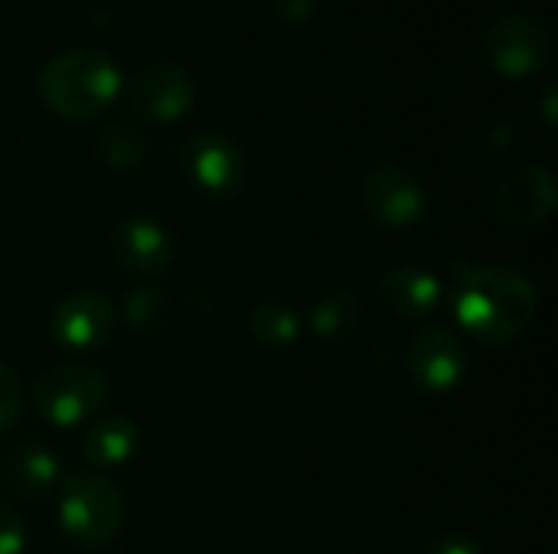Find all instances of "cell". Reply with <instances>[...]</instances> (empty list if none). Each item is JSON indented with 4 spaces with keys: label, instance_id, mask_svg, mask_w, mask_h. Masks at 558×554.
Wrapping results in <instances>:
<instances>
[{
    "label": "cell",
    "instance_id": "1",
    "mask_svg": "<svg viewBox=\"0 0 558 554\" xmlns=\"http://www.w3.org/2000/svg\"><path fill=\"white\" fill-rule=\"evenodd\" d=\"M539 307L536 284L517 268L458 264L451 287V310L458 323L481 343L520 340Z\"/></svg>",
    "mask_w": 558,
    "mask_h": 554
},
{
    "label": "cell",
    "instance_id": "2",
    "mask_svg": "<svg viewBox=\"0 0 558 554\" xmlns=\"http://www.w3.org/2000/svg\"><path fill=\"white\" fill-rule=\"evenodd\" d=\"M36 91L43 104L69 121H88L108 111L121 91L118 65L98 49H65L46 62Z\"/></svg>",
    "mask_w": 558,
    "mask_h": 554
},
{
    "label": "cell",
    "instance_id": "3",
    "mask_svg": "<svg viewBox=\"0 0 558 554\" xmlns=\"http://www.w3.org/2000/svg\"><path fill=\"white\" fill-rule=\"evenodd\" d=\"M128 516L124 493L105 473H72L59 490V526L82 549H105Z\"/></svg>",
    "mask_w": 558,
    "mask_h": 554
},
{
    "label": "cell",
    "instance_id": "4",
    "mask_svg": "<svg viewBox=\"0 0 558 554\" xmlns=\"http://www.w3.org/2000/svg\"><path fill=\"white\" fill-rule=\"evenodd\" d=\"M108 379L88 366H52L36 379V411L56 428L92 421L108 405Z\"/></svg>",
    "mask_w": 558,
    "mask_h": 554
},
{
    "label": "cell",
    "instance_id": "5",
    "mask_svg": "<svg viewBox=\"0 0 558 554\" xmlns=\"http://www.w3.org/2000/svg\"><path fill=\"white\" fill-rule=\"evenodd\" d=\"M484 49L494 69L507 78L539 75L553 59V36L526 13H504L484 33Z\"/></svg>",
    "mask_w": 558,
    "mask_h": 554
},
{
    "label": "cell",
    "instance_id": "6",
    "mask_svg": "<svg viewBox=\"0 0 558 554\" xmlns=\"http://www.w3.org/2000/svg\"><path fill=\"white\" fill-rule=\"evenodd\" d=\"M490 202L500 222H510L517 229L543 225L556 212V176L546 167H513L497 180Z\"/></svg>",
    "mask_w": 558,
    "mask_h": 554
},
{
    "label": "cell",
    "instance_id": "7",
    "mask_svg": "<svg viewBox=\"0 0 558 554\" xmlns=\"http://www.w3.org/2000/svg\"><path fill=\"white\" fill-rule=\"evenodd\" d=\"M360 199H363V209L369 212V219L386 229H405V225L418 222L428 206L422 183L396 163L373 167L363 176Z\"/></svg>",
    "mask_w": 558,
    "mask_h": 554
},
{
    "label": "cell",
    "instance_id": "8",
    "mask_svg": "<svg viewBox=\"0 0 558 554\" xmlns=\"http://www.w3.org/2000/svg\"><path fill=\"white\" fill-rule=\"evenodd\" d=\"M405 369H409L412 382L422 392L445 395V392H451V389H458L464 382L468 349H464L458 333H451L445 327H428L409 343Z\"/></svg>",
    "mask_w": 558,
    "mask_h": 554
},
{
    "label": "cell",
    "instance_id": "9",
    "mask_svg": "<svg viewBox=\"0 0 558 554\" xmlns=\"http://www.w3.org/2000/svg\"><path fill=\"white\" fill-rule=\"evenodd\" d=\"M183 163H186L190 180L203 193L219 196V199L235 196L242 189V183H245V153H242V147L232 137L216 134V131L196 134L186 144Z\"/></svg>",
    "mask_w": 558,
    "mask_h": 554
},
{
    "label": "cell",
    "instance_id": "10",
    "mask_svg": "<svg viewBox=\"0 0 558 554\" xmlns=\"http://www.w3.org/2000/svg\"><path fill=\"white\" fill-rule=\"evenodd\" d=\"M114 304L95 291H75L59 300L49 320V333L65 349H95L114 333Z\"/></svg>",
    "mask_w": 558,
    "mask_h": 554
},
{
    "label": "cell",
    "instance_id": "11",
    "mask_svg": "<svg viewBox=\"0 0 558 554\" xmlns=\"http://www.w3.org/2000/svg\"><path fill=\"white\" fill-rule=\"evenodd\" d=\"M131 108L154 124L180 121L193 104V78L173 62H150L131 82Z\"/></svg>",
    "mask_w": 558,
    "mask_h": 554
},
{
    "label": "cell",
    "instance_id": "12",
    "mask_svg": "<svg viewBox=\"0 0 558 554\" xmlns=\"http://www.w3.org/2000/svg\"><path fill=\"white\" fill-rule=\"evenodd\" d=\"M111 255L121 268L137 274H160L170 264V235L144 216H131L111 232Z\"/></svg>",
    "mask_w": 558,
    "mask_h": 554
},
{
    "label": "cell",
    "instance_id": "13",
    "mask_svg": "<svg viewBox=\"0 0 558 554\" xmlns=\"http://www.w3.org/2000/svg\"><path fill=\"white\" fill-rule=\"evenodd\" d=\"M441 281L422 268H392L383 274L379 281V297L383 304L396 313V317H405V320H422L428 313L438 310L441 304Z\"/></svg>",
    "mask_w": 558,
    "mask_h": 554
},
{
    "label": "cell",
    "instance_id": "14",
    "mask_svg": "<svg viewBox=\"0 0 558 554\" xmlns=\"http://www.w3.org/2000/svg\"><path fill=\"white\" fill-rule=\"evenodd\" d=\"M7 483L20 500H43L59 483V460L43 444H16L7 454Z\"/></svg>",
    "mask_w": 558,
    "mask_h": 554
},
{
    "label": "cell",
    "instance_id": "15",
    "mask_svg": "<svg viewBox=\"0 0 558 554\" xmlns=\"http://www.w3.org/2000/svg\"><path fill=\"white\" fill-rule=\"evenodd\" d=\"M137 441H141V431L128 415H108V418H98L85 431L82 454L92 467L108 470V467L124 464L137 451Z\"/></svg>",
    "mask_w": 558,
    "mask_h": 554
},
{
    "label": "cell",
    "instance_id": "16",
    "mask_svg": "<svg viewBox=\"0 0 558 554\" xmlns=\"http://www.w3.org/2000/svg\"><path fill=\"white\" fill-rule=\"evenodd\" d=\"M311 333L324 343H340L347 336H353L363 323V307L350 291H330L324 294L311 313H307Z\"/></svg>",
    "mask_w": 558,
    "mask_h": 554
},
{
    "label": "cell",
    "instance_id": "17",
    "mask_svg": "<svg viewBox=\"0 0 558 554\" xmlns=\"http://www.w3.org/2000/svg\"><path fill=\"white\" fill-rule=\"evenodd\" d=\"M248 333L262 346H291L301 336V317L281 300H262L248 313Z\"/></svg>",
    "mask_w": 558,
    "mask_h": 554
},
{
    "label": "cell",
    "instance_id": "18",
    "mask_svg": "<svg viewBox=\"0 0 558 554\" xmlns=\"http://www.w3.org/2000/svg\"><path fill=\"white\" fill-rule=\"evenodd\" d=\"M98 153L111 170H134L147 153V140L141 127H134L131 121H114L101 131Z\"/></svg>",
    "mask_w": 558,
    "mask_h": 554
},
{
    "label": "cell",
    "instance_id": "19",
    "mask_svg": "<svg viewBox=\"0 0 558 554\" xmlns=\"http://www.w3.org/2000/svg\"><path fill=\"white\" fill-rule=\"evenodd\" d=\"M167 310V297L160 294V287H131L121 300V317L124 323L137 327V330H147L154 327Z\"/></svg>",
    "mask_w": 558,
    "mask_h": 554
},
{
    "label": "cell",
    "instance_id": "20",
    "mask_svg": "<svg viewBox=\"0 0 558 554\" xmlns=\"http://www.w3.org/2000/svg\"><path fill=\"white\" fill-rule=\"evenodd\" d=\"M20 411H23V385L16 372L0 362V434L16 424Z\"/></svg>",
    "mask_w": 558,
    "mask_h": 554
},
{
    "label": "cell",
    "instance_id": "21",
    "mask_svg": "<svg viewBox=\"0 0 558 554\" xmlns=\"http://www.w3.org/2000/svg\"><path fill=\"white\" fill-rule=\"evenodd\" d=\"M26 549V529L23 519L0 503V554H23Z\"/></svg>",
    "mask_w": 558,
    "mask_h": 554
},
{
    "label": "cell",
    "instance_id": "22",
    "mask_svg": "<svg viewBox=\"0 0 558 554\" xmlns=\"http://www.w3.org/2000/svg\"><path fill=\"white\" fill-rule=\"evenodd\" d=\"M268 7L284 23H307L317 10V0H268Z\"/></svg>",
    "mask_w": 558,
    "mask_h": 554
},
{
    "label": "cell",
    "instance_id": "23",
    "mask_svg": "<svg viewBox=\"0 0 558 554\" xmlns=\"http://www.w3.org/2000/svg\"><path fill=\"white\" fill-rule=\"evenodd\" d=\"M418 554H481V545L471 542L468 535H441V539L428 542Z\"/></svg>",
    "mask_w": 558,
    "mask_h": 554
},
{
    "label": "cell",
    "instance_id": "24",
    "mask_svg": "<svg viewBox=\"0 0 558 554\" xmlns=\"http://www.w3.org/2000/svg\"><path fill=\"white\" fill-rule=\"evenodd\" d=\"M556 88H549V91H546V124H549V127L556 124Z\"/></svg>",
    "mask_w": 558,
    "mask_h": 554
}]
</instances>
